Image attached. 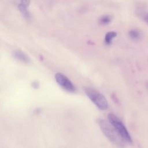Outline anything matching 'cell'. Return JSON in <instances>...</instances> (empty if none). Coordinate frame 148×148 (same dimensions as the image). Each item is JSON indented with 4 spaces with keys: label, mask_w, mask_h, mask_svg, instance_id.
<instances>
[{
    "label": "cell",
    "mask_w": 148,
    "mask_h": 148,
    "mask_svg": "<svg viewBox=\"0 0 148 148\" xmlns=\"http://www.w3.org/2000/svg\"><path fill=\"white\" fill-rule=\"evenodd\" d=\"M13 57L18 61L24 63L28 64L30 62V59L28 56L24 52L21 50H16L13 52Z\"/></svg>",
    "instance_id": "5b68a950"
},
{
    "label": "cell",
    "mask_w": 148,
    "mask_h": 148,
    "mask_svg": "<svg viewBox=\"0 0 148 148\" xmlns=\"http://www.w3.org/2000/svg\"><path fill=\"white\" fill-rule=\"evenodd\" d=\"M144 19H145V20L147 23H148V14H146V16H145Z\"/></svg>",
    "instance_id": "9c48e42d"
},
{
    "label": "cell",
    "mask_w": 148,
    "mask_h": 148,
    "mask_svg": "<svg viewBox=\"0 0 148 148\" xmlns=\"http://www.w3.org/2000/svg\"><path fill=\"white\" fill-rule=\"evenodd\" d=\"M85 92L90 100L100 109L105 110L108 108V103L105 97L96 90L87 87Z\"/></svg>",
    "instance_id": "7a4b0ae2"
},
{
    "label": "cell",
    "mask_w": 148,
    "mask_h": 148,
    "mask_svg": "<svg viewBox=\"0 0 148 148\" xmlns=\"http://www.w3.org/2000/svg\"><path fill=\"white\" fill-rule=\"evenodd\" d=\"M108 120L127 143H132V139L128 130L122 121L116 116L110 113L108 115Z\"/></svg>",
    "instance_id": "3957f363"
},
{
    "label": "cell",
    "mask_w": 148,
    "mask_h": 148,
    "mask_svg": "<svg viewBox=\"0 0 148 148\" xmlns=\"http://www.w3.org/2000/svg\"><path fill=\"white\" fill-rule=\"evenodd\" d=\"M111 21V17L108 16V15H105L103 16L100 19H99V22L102 24H107L109 23Z\"/></svg>",
    "instance_id": "ba28073f"
},
{
    "label": "cell",
    "mask_w": 148,
    "mask_h": 148,
    "mask_svg": "<svg viewBox=\"0 0 148 148\" xmlns=\"http://www.w3.org/2000/svg\"><path fill=\"white\" fill-rule=\"evenodd\" d=\"M57 83L64 90L68 92H74L75 88L71 80L65 75L61 73H57L55 75Z\"/></svg>",
    "instance_id": "277c9868"
},
{
    "label": "cell",
    "mask_w": 148,
    "mask_h": 148,
    "mask_svg": "<svg viewBox=\"0 0 148 148\" xmlns=\"http://www.w3.org/2000/svg\"><path fill=\"white\" fill-rule=\"evenodd\" d=\"M129 36L133 39H137L140 37V33L136 29H132L128 32Z\"/></svg>",
    "instance_id": "52a82bcc"
},
{
    "label": "cell",
    "mask_w": 148,
    "mask_h": 148,
    "mask_svg": "<svg viewBox=\"0 0 148 148\" xmlns=\"http://www.w3.org/2000/svg\"><path fill=\"white\" fill-rule=\"evenodd\" d=\"M99 124L103 133L112 143L119 147H123L125 145L127 142L109 121L101 120Z\"/></svg>",
    "instance_id": "6da1fadb"
},
{
    "label": "cell",
    "mask_w": 148,
    "mask_h": 148,
    "mask_svg": "<svg viewBox=\"0 0 148 148\" xmlns=\"http://www.w3.org/2000/svg\"><path fill=\"white\" fill-rule=\"evenodd\" d=\"M117 36V33L114 31H110L107 33L105 37V42L106 44L109 45L112 43L113 39Z\"/></svg>",
    "instance_id": "8992f818"
}]
</instances>
